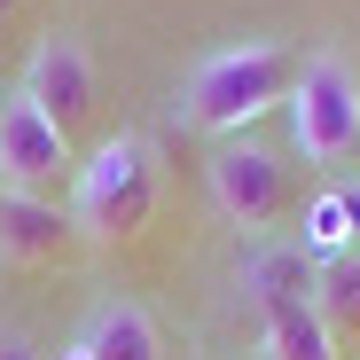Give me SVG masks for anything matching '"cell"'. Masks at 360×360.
Wrapping results in <instances>:
<instances>
[{
    "mask_svg": "<svg viewBox=\"0 0 360 360\" xmlns=\"http://www.w3.org/2000/svg\"><path fill=\"white\" fill-rule=\"evenodd\" d=\"M297 86V55L274 39H243V47H219L180 79L172 117L180 134H212V141H243V126H259L266 110H290Z\"/></svg>",
    "mask_w": 360,
    "mask_h": 360,
    "instance_id": "obj_1",
    "label": "cell"
},
{
    "mask_svg": "<svg viewBox=\"0 0 360 360\" xmlns=\"http://www.w3.org/2000/svg\"><path fill=\"white\" fill-rule=\"evenodd\" d=\"M157 212V149L141 134H110L71 180V227L86 243H134Z\"/></svg>",
    "mask_w": 360,
    "mask_h": 360,
    "instance_id": "obj_2",
    "label": "cell"
},
{
    "mask_svg": "<svg viewBox=\"0 0 360 360\" xmlns=\"http://www.w3.org/2000/svg\"><path fill=\"white\" fill-rule=\"evenodd\" d=\"M290 149L306 165H345L360 157V79L345 55H306L290 86Z\"/></svg>",
    "mask_w": 360,
    "mask_h": 360,
    "instance_id": "obj_3",
    "label": "cell"
},
{
    "mask_svg": "<svg viewBox=\"0 0 360 360\" xmlns=\"http://www.w3.org/2000/svg\"><path fill=\"white\" fill-rule=\"evenodd\" d=\"M204 172H212L219 219L243 227V235H266V227L290 212V165H282V149H266V141H219Z\"/></svg>",
    "mask_w": 360,
    "mask_h": 360,
    "instance_id": "obj_4",
    "label": "cell"
},
{
    "mask_svg": "<svg viewBox=\"0 0 360 360\" xmlns=\"http://www.w3.org/2000/svg\"><path fill=\"white\" fill-rule=\"evenodd\" d=\"M24 102L47 117L55 134H79L86 117H94V63H86V47L71 32H55L32 47V63H24Z\"/></svg>",
    "mask_w": 360,
    "mask_h": 360,
    "instance_id": "obj_5",
    "label": "cell"
},
{
    "mask_svg": "<svg viewBox=\"0 0 360 360\" xmlns=\"http://www.w3.org/2000/svg\"><path fill=\"white\" fill-rule=\"evenodd\" d=\"M63 172H71V134H55L24 94L0 102V188L8 196H47Z\"/></svg>",
    "mask_w": 360,
    "mask_h": 360,
    "instance_id": "obj_6",
    "label": "cell"
},
{
    "mask_svg": "<svg viewBox=\"0 0 360 360\" xmlns=\"http://www.w3.org/2000/svg\"><path fill=\"white\" fill-rule=\"evenodd\" d=\"M71 243H79V227H71V212L55 196H8L0 188V259L47 266V259H63Z\"/></svg>",
    "mask_w": 360,
    "mask_h": 360,
    "instance_id": "obj_7",
    "label": "cell"
},
{
    "mask_svg": "<svg viewBox=\"0 0 360 360\" xmlns=\"http://www.w3.org/2000/svg\"><path fill=\"white\" fill-rule=\"evenodd\" d=\"M314 282H321V266L297 251V243H259V251L243 259V306H251L259 321H274V314H290V306H314Z\"/></svg>",
    "mask_w": 360,
    "mask_h": 360,
    "instance_id": "obj_8",
    "label": "cell"
},
{
    "mask_svg": "<svg viewBox=\"0 0 360 360\" xmlns=\"http://www.w3.org/2000/svg\"><path fill=\"white\" fill-rule=\"evenodd\" d=\"M79 352L86 360H165V337L134 297H102L86 314V329H79Z\"/></svg>",
    "mask_w": 360,
    "mask_h": 360,
    "instance_id": "obj_9",
    "label": "cell"
},
{
    "mask_svg": "<svg viewBox=\"0 0 360 360\" xmlns=\"http://www.w3.org/2000/svg\"><path fill=\"white\" fill-rule=\"evenodd\" d=\"M297 251H306L314 266L360 251V180H345V188H321V196L306 204V235H297Z\"/></svg>",
    "mask_w": 360,
    "mask_h": 360,
    "instance_id": "obj_10",
    "label": "cell"
},
{
    "mask_svg": "<svg viewBox=\"0 0 360 360\" xmlns=\"http://www.w3.org/2000/svg\"><path fill=\"white\" fill-rule=\"evenodd\" d=\"M314 314H321V329H329L337 345L360 337V251L321 266V282H314Z\"/></svg>",
    "mask_w": 360,
    "mask_h": 360,
    "instance_id": "obj_11",
    "label": "cell"
},
{
    "mask_svg": "<svg viewBox=\"0 0 360 360\" xmlns=\"http://www.w3.org/2000/svg\"><path fill=\"white\" fill-rule=\"evenodd\" d=\"M266 360H345V352H337V337L321 329L314 306H290V314L266 321Z\"/></svg>",
    "mask_w": 360,
    "mask_h": 360,
    "instance_id": "obj_12",
    "label": "cell"
},
{
    "mask_svg": "<svg viewBox=\"0 0 360 360\" xmlns=\"http://www.w3.org/2000/svg\"><path fill=\"white\" fill-rule=\"evenodd\" d=\"M0 360H39V352H32V337H24V329H0Z\"/></svg>",
    "mask_w": 360,
    "mask_h": 360,
    "instance_id": "obj_13",
    "label": "cell"
},
{
    "mask_svg": "<svg viewBox=\"0 0 360 360\" xmlns=\"http://www.w3.org/2000/svg\"><path fill=\"white\" fill-rule=\"evenodd\" d=\"M55 360H86V352H79V345H63V352H55Z\"/></svg>",
    "mask_w": 360,
    "mask_h": 360,
    "instance_id": "obj_14",
    "label": "cell"
},
{
    "mask_svg": "<svg viewBox=\"0 0 360 360\" xmlns=\"http://www.w3.org/2000/svg\"><path fill=\"white\" fill-rule=\"evenodd\" d=\"M8 8H16V0H0V16H8Z\"/></svg>",
    "mask_w": 360,
    "mask_h": 360,
    "instance_id": "obj_15",
    "label": "cell"
}]
</instances>
